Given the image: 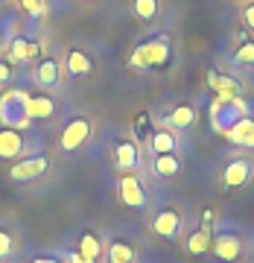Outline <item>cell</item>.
Returning a JSON list of instances; mask_svg holds the SVG:
<instances>
[{
    "mask_svg": "<svg viewBox=\"0 0 254 263\" xmlns=\"http://www.w3.org/2000/svg\"><path fill=\"white\" fill-rule=\"evenodd\" d=\"M67 257V263H94L91 257H85L82 252H70V254H65Z\"/></svg>",
    "mask_w": 254,
    "mask_h": 263,
    "instance_id": "cell-30",
    "label": "cell"
},
{
    "mask_svg": "<svg viewBox=\"0 0 254 263\" xmlns=\"http://www.w3.org/2000/svg\"><path fill=\"white\" fill-rule=\"evenodd\" d=\"M24 152V138L18 129H0V158L15 161Z\"/></svg>",
    "mask_w": 254,
    "mask_h": 263,
    "instance_id": "cell-11",
    "label": "cell"
},
{
    "mask_svg": "<svg viewBox=\"0 0 254 263\" xmlns=\"http://www.w3.org/2000/svg\"><path fill=\"white\" fill-rule=\"evenodd\" d=\"M120 202L129 208H143L146 205V190H143L141 179L134 176H123L120 179Z\"/></svg>",
    "mask_w": 254,
    "mask_h": 263,
    "instance_id": "cell-8",
    "label": "cell"
},
{
    "mask_svg": "<svg viewBox=\"0 0 254 263\" xmlns=\"http://www.w3.org/2000/svg\"><path fill=\"white\" fill-rule=\"evenodd\" d=\"M179 155L175 152H164V155H155V173L158 176H175L179 173Z\"/></svg>",
    "mask_w": 254,
    "mask_h": 263,
    "instance_id": "cell-22",
    "label": "cell"
},
{
    "mask_svg": "<svg viewBox=\"0 0 254 263\" xmlns=\"http://www.w3.org/2000/svg\"><path fill=\"white\" fill-rule=\"evenodd\" d=\"M108 263H134V249L123 240L111 243L108 246Z\"/></svg>",
    "mask_w": 254,
    "mask_h": 263,
    "instance_id": "cell-21",
    "label": "cell"
},
{
    "mask_svg": "<svg viewBox=\"0 0 254 263\" xmlns=\"http://www.w3.org/2000/svg\"><path fill=\"white\" fill-rule=\"evenodd\" d=\"M240 117H248V105L243 103V97H217L210 105V123L219 135H225Z\"/></svg>",
    "mask_w": 254,
    "mask_h": 263,
    "instance_id": "cell-3",
    "label": "cell"
},
{
    "mask_svg": "<svg viewBox=\"0 0 254 263\" xmlns=\"http://www.w3.org/2000/svg\"><path fill=\"white\" fill-rule=\"evenodd\" d=\"M152 228H155V234L167 237V240H175L179 231H181V214L175 208H164V211H158V216L152 219Z\"/></svg>",
    "mask_w": 254,
    "mask_h": 263,
    "instance_id": "cell-7",
    "label": "cell"
},
{
    "mask_svg": "<svg viewBox=\"0 0 254 263\" xmlns=\"http://www.w3.org/2000/svg\"><path fill=\"white\" fill-rule=\"evenodd\" d=\"M243 21H245V27L248 29H254V3L243 6Z\"/></svg>",
    "mask_w": 254,
    "mask_h": 263,
    "instance_id": "cell-28",
    "label": "cell"
},
{
    "mask_svg": "<svg viewBox=\"0 0 254 263\" xmlns=\"http://www.w3.org/2000/svg\"><path fill=\"white\" fill-rule=\"evenodd\" d=\"M21 9L27 12V15H32V18H41L44 12H47V6H44V0H18Z\"/></svg>",
    "mask_w": 254,
    "mask_h": 263,
    "instance_id": "cell-26",
    "label": "cell"
},
{
    "mask_svg": "<svg viewBox=\"0 0 254 263\" xmlns=\"http://www.w3.org/2000/svg\"><path fill=\"white\" fill-rule=\"evenodd\" d=\"M88 138H91V120H88V117H73V120L62 129L58 146L65 152H73V149H79Z\"/></svg>",
    "mask_w": 254,
    "mask_h": 263,
    "instance_id": "cell-4",
    "label": "cell"
},
{
    "mask_svg": "<svg viewBox=\"0 0 254 263\" xmlns=\"http://www.w3.org/2000/svg\"><path fill=\"white\" fill-rule=\"evenodd\" d=\"M41 53V44L38 41H24V38H12L9 47V65H21V62H29Z\"/></svg>",
    "mask_w": 254,
    "mask_h": 263,
    "instance_id": "cell-13",
    "label": "cell"
},
{
    "mask_svg": "<svg viewBox=\"0 0 254 263\" xmlns=\"http://www.w3.org/2000/svg\"><path fill=\"white\" fill-rule=\"evenodd\" d=\"M79 252H82L85 257L96 260V257H100V252H103V246H100V240H96L94 234H82V240H79Z\"/></svg>",
    "mask_w": 254,
    "mask_h": 263,
    "instance_id": "cell-23",
    "label": "cell"
},
{
    "mask_svg": "<svg viewBox=\"0 0 254 263\" xmlns=\"http://www.w3.org/2000/svg\"><path fill=\"white\" fill-rule=\"evenodd\" d=\"M65 67H67V73H70V76H88L91 70H94V62L85 56L82 50H70V53H67Z\"/></svg>",
    "mask_w": 254,
    "mask_h": 263,
    "instance_id": "cell-15",
    "label": "cell"
},
{
    "mask_svg": "<svg viewBox=\"0 0 254 263\" xmlns=\"http://www.w3.org/2000/svg\"><path fill=\"white\" fill-rule=\"evenodd\" d=\"M9 254H12V237L6 231H0V260L9 257Z\"/></svg>",
    "mask_w": 254,
    "mask_h": 263,
    "instance_id": "cell-27",
    "label": "cell"
},
{
    "mask_svg": "<svg viewBox=\"0 0 254 263\" xmlns=\"http://www.w3.org/2000/svg\"><path fill=\"white\" fill-rule=\"evenodd\" d=\"M47 167H50V161L44 158V155H32V158H24V161H18V164H12L9 179L12 181H32V179H38V176H44Z\"/></svg>",
    "mask_w": 254,
    "mask_h": 263,
    "instance_id": "cell-5",
    "label": "cell"
},
{
    "mask_svg": "<svg viewBox=\"0 0 254 263\" xmlns=\"http://www.w3.org/2000/svg\"><path fill=\"white\" fill-rule=\"evenodd\" d=\"M149 146L155 155H164V152H175V146H179V141H175V135L167 129H161V132H152L149 135Z\"/></svg>",
    "mask_w": 254,
    "mask_h": 263,
    "instance_id": "cell-17",
    "label": "cell"
},
{
    "mask_svg": "<svg viewBox=\"0 0 254 263\" xmlns=\"http://www.w3.org/2000/svg\"><path fill=\"white\" fill-rule=\"evenodd\" d=\"M210 249H213V254H217L219 260H225V263H231V260H237L240 257V237L237 234H219L213 243H210Z\"/></svg>",
    "mask_w": 254,
    "mask_h": 263,
    "instance_id": "cell-12",
    "label": "cell"
},
{
    "mask_svg": "<svg viewBox=\"0 0 254 263\" xmlns=\"http://www.w3.org/2000/svg\"><path fill=\"white\" fill-rule=\"evenodd\" d=\"M169 53H172V47H169V35H155V38H149V41H143V44L134 47L129 65L138 67V70L164 67L169 62Z\"/></svg>",
    "mask_w": 254,
    "mask_h": 263,
    "instance_id": "cell-1",
    "label": "cell"
},
{
    "mask_svg": "<svg viewBox=\"0 0 254 263\" xmlns=\"http://www.w3.org/2000/svg\"><path fill=\"white\" fill-rule=\"evenodd\" d=\"M32 263H62V260H56V257H35Z\"/></svg>",
    "mask_w": 254,
    "mask_h": 263,
    "instance_id": "cell-31",
    "label": "cell"
},
{
    "mask_svg": "<svg viewBox=\"0 0 254 263\" xmlns=\"http://www.w3.org/2000/svg\"><path fill=\"white\" fill-rule=\"evenodd\" d=\"M27 114L32 117V120H47V117H53L56 114V103L50 100V97H29L27 100Z\"/></svg>",
    "mask_w": 254,
    "mask_h": 263,
    "instance_id": "cell-14",
    "label": "cell"
},
{
    "mask_svg": "<svg viewBox=\"0 0 254 263\" xmlns=\"http://www.w3.org/2000/svg\"><path fill=\"white\" fill-rule=\"evenodd\" d=\"M35 79H38V85L53 88V85L58 82V62H53V59H44V62L35 67Z\"/></svg>",
    "mask_w": 254,
    "mask_h": 263,
    "instance_id": "cell-19",
    "label": "cell"
},
{
    "mask_svg": "<svg viewBox=\"0 0 254 263\" xmlns=\"http://www.w3.org/2000/svg\"><path fill=\"white\" fill-rule=\"evenodd\" d=\"M225 138L234 143V146H248V149H254V120L251 117H240V120L225 132Z\"/></svg>",
    "mask_w": 254,
    "mask_h": 263,
    "instance_id": "cell-9",
    "label": "cell"
},
{
    "mask_svg": "<svg viewBox=\"0 0 254 263\" xmlns=\"http://www.w3.org/2000/svg\"><path fill=\"white\" fill-rule=\"evenodd\" d=\"M12 73H15V70H12V65H9V62H0V82H9V79H12Z\"/></svg>",
    "mask_w": 254,
    "mask_h": 263,
    "instance_id": "cell-29",
    "label": "cell"
},
{
    "mask_svg": "<svg viewBox=\"0 0 254 263\" xmlns=\"http://www.w3.org/2000/svg\"><path fill=\"white\" fill-rule=\"evenodd\" d=\"M251 161L248 158H234L231 164L225 167V173H222V181H225V187L237 190V187H245L248 181H251Z\"/></svg>",
    "mask_w": 254,
    "mask_h": 263,
    "instance_id": "cell-6",
    "label": "cell"
},
{
    "mask_svg": "<svg viewBox=\"0 0 254 263\" xmlns=\"http://www.w3.org/2000/svg\"><path fill=\"white\" fill-rule=\"evenodd\" d=\"M114 164L120 170H132L138 164V146L132 141H120L114 146Z\"/></svg>",
    "mask_w": 254,
    "mask_h": 263,
    "instance_id": "cell-16",
    "label": "cell"
},
{
    "mask_svg": "<svg viewBox=\"0 0 254 263\" xmlns=\"http://www.w3.org/2000/svg\"><path fill=\"white\" fill-rule=\"evenodd\" d=\"M134 15L141 21H152L158 15V0H134Z\"/></svg>",
    "mask_w": 254,
    "mask_h": 263,
    "instance_id": "cell-24",
    "label": "cell"
},
{
    "mask_svg": "<svg viewBox=\"0 0 254 263\" xmlns=\"http://www.w3.org/2000/svg\"><path fill=\"white\" fill-rule=\"evenodd\" d=\"M27 100L29 94L27 91H6V94H0V120L6 129H27L32 117L27 114Z\"/></svg>",
    "mask_w": 254,
    "mask_h": 263,
    "instance_id": "cell-2",
    "label": "cell"
},
{
    "mask_svg": "<svg viewBox=\"0 0 254 263\" xmlns=\"http://www.w3.org/2000/svg\"><path fill=\"white\" fill-rule=\"evenodd\" d=\"M234 65H243V67H254V41H245L243 47L234 53Z\"/></svg>",
    "mask_w": 254,
    "mask_h": 263,
    "instance_id": "cell-25",
    "label": "cell"
},
{
    "mask_svg": "<svg viewBox=\"0 0 254 263\" xmlns=\"http://www.w3.org/2000/svg\"><path fill=\"white\" fill-rule=\"evenodd\" d=\"M210 228L207 226H202L196 231V234H190V240H187V252L190 254H205V252H210Z\"/></svg>",
    "mask_w": 254,
    "mask_h": 263,
    "instance_id": "cell-20",
    "label": "cell"
},
{
    "mask_svg": "<svg viewBox=\"0 0 254 263\" xmlns=\"http://www.w3.org/2000/svg\"><path fill=\"white\" fill-rule=\"evenodd\" d=\"M207 85L213 88V94L217 97H243V85L237 82L234 76H228V73L210 70V73H207Z\"/></svg>",
    "mask_w": 254,
    "mask_h": 263,
    "instance_id": "cell-10",
    "label": "cell"
},
{
    "mask_svg": "<svg viewBox=\"0 0 254 263\" xmlns=\"http://www.w3.org/2000/svg\"><path fill=\"white\" fill-rule=\"evenodd\" d=\"M169 126L172 129H190L193 123H196V111H193V105H175L172 111H169Z\"/></svg>",
    "mask_w": 254,
    "mask_h": 263,
    "instance_id": "cell-18",
    "label": "cell"
}]
</instances>
